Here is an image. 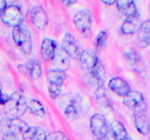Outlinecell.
Segmentation results:
<instances>
[{"label": "cell", "instance_id": "6da1fadb", "mask_svg": "<svg viewBox=\"0 0 150 140\" xmlns=\"http://www.w3.org/2000/svg\"><path fill=\"white\" fill-rule=\"evenodd\" d=\"M28 108L26 99L19 92H14L4 105V113L7 118L16 119L23 116Z\"/></svg>", "mask_w": 150, "mask_h": 140}, {"label": "cell", "instance_id": "7a4b0ae2", "mask_svg": "<svg viewBox=\"0 0 150 140\" xmlns=\"http://www.w3.org/2000/svg\"><path fill=\"white\" fill-rule=\"evenodd\" d=\"M47 80L48 82V93L51 99H58L61 95L62 85L67 77L65 71L59 69H51L47 72Z\"/></svg>", "mask_w": 150, "mask_h": 140}, {"label": "cell", "instance_id": "3957f363", "mask_svg": "<svg viewBox=\"0 0 150 140\" xmlns=\"http://www.w3.org/2000/svg\"><path fill=\"white\" fill-rule=\"evenodd\" d=\"M13 39L16 45L24 54H30L32 50V39L31 32L23 23L13 28Z\"/></svg>", "mask_w": 150, "mask_h": 140}, {"label": "cell", "instance_id": "277c9868", "mask_svg": "<svg viewBox=\"0 0 150 140\" xmlns=\"http://www.w3.org/2000/svg\"><path fill=\"white\" fill-rule=\"evenodd\" d=\"M59 104L67 119L73 120L77 118L79 111L78 107L79 102L76 95L72 93L64 95L60 99Z\"/></svg>", "mask_w": 150, "mask_h": 140}, {"label": "cell", "instance_id": "5b68a950", "mask_svg": "<svg viewBox=\"0 0 150 140\" xmlns=\"http://www.w3.org/2000/svg\"><path fill=\"white\" fill-rule=\"evenodd\" d=\"M123 104L134 112H145L147 107L143 94L138 90H130L124 97Z\"/></svg>", "mask_w": 150, "mask_h": 140}, {"label": "cell", "instance_id": "8992f818", "mask_svg": "<svg viewBox=\"0 0 150 140\" xmlns=\"http://www.w3.org/2000/svg\"><path fill=\"white\" fill-rule=\"evenodd\" d=\"M73 23L81 33L89 36L92 26V14L90 10L83 9L78 12L73 17Z\"/></svg>", "mask_w": 150, "mask_h": 140}, {"label": "cell", "instance_id": "52a82bcc", "mask_svg": "<svg viewBox=\"0 0 150 140\" xmlns=\"http://www.w3.org/2000/svg\"><path fill=\"white\" fill-rule=\"evenodd\" d=\"M1 20L6 25L13 28L23 23V14L21 9L16 5H9L0 13Z\"/></svg>", "mask_w": 150, "mask_h": 140}, {"label": "cell", "instance_id": "ba28073f", "mask_svg": "<svg viewBox=\"0 0 150 140\" xmlns=\"http://www.w3.org/2000/svg\"><path fill=\"white\" fill-rule=\"evenodd\" d=\"M90 128L95 139H102L108 131L107 121L105 117L99 113L92 115L90 119Z\"/></svg>", "mask_w": 150, "mask_h": 140}, {"label": "cell", "instance_id": "9c48e42d", "mask_svg": "<svg viewBox=\"0 0 150 140\" xmlns=\"http://www.w3.org/2000/svg\"><path fill=\"white\" fill-rule=\"evenodd\" d=\"M1 124V129L3 130L4 133H14L22 136L29 128V125L20 118H16V119L7 118Z\"/></svg>", "mask_w": 150, "mask_h": 140}, {"label": "cell", "instance_id": "30bf717a", "mask_svg": "<svg viewBox=\"0 0 150 140\" xmlns=\"http://www.w3.org/2000/svg\"><path fill=\"white\" fill-rule=\"evenodd\" d=\"M79 61L82 69L85 70H92L99 63L96 51L91 48H87L79 53Z\"/></svg>", "mask_w": 150, "mask_h": 140}, {"label": "cell", "instance_id": "8fae6325", "mask_svg": "<svg viewBox=\"0 0 150 140\" xmlns=\"http://www.w3.org/2000/svg\"><path fill=\"white\" fill-rule=\"evenodd\" d=\"M103 74L104 68L100 61H99V63L92 70H90L89 73L85 74L83 77V82L88 85L97 87L99 85L104 84Z\"/></svg>", "mask_w": 150, "mask_h": 140}, {"label": "cell", "instance_id": "7c38bea8", "mask_svg": "<svg viewBox=\"0 0 150 140\" xmlns=\"http://www.w3.org/2000/svg\"><path fill=\"white\" fill-rule=\"evenodd\" d=\"M30 16L33 25L40 30H43L48 25V14L40 6H34L31 10Z\"/></svg>", "mask_w": 150, "mask_h": 140}, {"label": "cell", "instance_id": "4fadbf2b", "mask_svg": "<svg viewBox=\"0 0 150 140\" xmlns=\"http://www.w3.org/2000/svg\"><path fill=\"white\" fill-rule=\"evenodd\" d=\"M62 48L67 52L69 56L73 58L79 57V45L77 39L71 33H66L62 40Z\"/></svg>", "mask_w": 150, "mask_h": 140}, {"label": "cell", "instance_id": "5bb4252c", "mask_svg": "<svg viewBox=\"0 0 150 140\" xmlns=\"http://www.w3.org/2000/svg\"><path fill=\"white\" fill-rule=\"evenodd\" d=\"M108 88L118 96L125 97L131 90L130 85L126 80L120 77H114L108 81Z\"/></svg>", "mask_w": 150, "mask_h": 140}, {"label": "cell", "instance_id": "9a60e30c", "mask_svg": "<svg viewBox=\"0 0 150 140\" xmlns=\"http://www.w3.org/2000/svg\"><path fill=\"white\" fill-rule=\"evenodd\" d=\"M141 24L142 22L139 13L132 15L127 16L122 26V32L125 35L133 34L138 32Z\"/></svg>", "mask_w": 150, "mask_h": 140}, {"label": "cell", "instance_id": "2e32d148", "mask_svg": "<svg viewBox=\"0 0 150 140\" xmlns=\"http://www.w3.org/2000/svg\"><path fill=\"white\" fill-rule=\"evenodd\" d=\"M123 57L134 71H138L139 73L144 71V66L143 60H142L141 55L138 53L137 51L134 50L125 51L123 54Z\"/></svg>", "mask_w": 150, "mask_h": 140}, {"label": "cell", "instance_id": "e0dca14e", "mask_svg": "<svg viewBox=\"0 0 150 140\" xmlns=\"http://www.w3.org/2000/svg\"><path fill=\"white\" fill-rule=\"evenodd\" d=\"M57 48L58 45L55 40L49 38H45L42 39L40 47V52L41 56L44 61H52Z\"/></svg>", "mask_w": 150, "mask_h": 140}, {"label": "cell", "instance_id": "ac0fdd59", "mask_svg": "<svg viewBox=\"0 0 150 140\" xmlns=\"http://www.w3.org/2000/svg\"><path fill=\"white\" fill-rule=\"evenodd\" d=\"M52 62L55 66L56 69L67 71L70 68V56L62 48V47H58L52 59Z\"/></svg>", "mask_w": 150, "mask_h": 140}, {"label": "cell", "instance_id": "d6986e66", "mask_svg": "<svg viewBox=\"0 0 150 140\" xmlns=\"http://www.w3.org/2000/svg\"><path fill=\"white\" fill-rule=\"evenodd\" d=\"M139 45L142 48L150 46V20H144L142 23L137 32Z\"/></svg>", "mask_w": 150, "mask_h": 140}, {"label": "cell", "instance_id": "ffe728a7", "mask_svg": "<svg viewBox=\"0 0 150 140\" xmlns=\"http://www.w3.org/2000/svg\"><path fill=\"white\" fill-rule=\"evenodd\" d=\"M134 123L138 131L142 135H147L150 131V120L145 112H135Z\"/></svg>", "mask_w": 150, "mask_h": 140}, {"label": "cell", "instance_id": "44dd1931", "mask_svg": "<svg viewBox=\"0 0 150 140\" xmlns=\"http://www.w3.org/2000/svg\"><path fill=\"white\" fill-rule=\"evenodd\" d=\"M25 72L34 80L40 78L42 69L39 60L35 58H30L25 65Z\"/></svg>", "mask_w": 150, "mask_h": 140}, {"label": "cell", "instance_id": "7402d4cb", "mask_svg": "<svg viewBox=\"0 0 150 140\" xmlns=\"http://www.w3.org/2000/svg\"><path fill=\"white\" fill-rule=\"evenodd\" d=\"M117 7L120 13L126 16L138 13L137 7L134 0H117Z\"/></svg>", "mask_w": 150, "mask_h": 140}, {"label": "cell", "instance_id": "603a6c76", "mask_svg": "<svg viewBox=\"0 0 150 140\" xmlns=\"http://www.w3.org/2000/svg\"><path fill=\"white\" fill-rule=\"evenodd\" d=\"M47 135L42 128L38 126L29 127L23 134V140H46Z\"/></svg>", "mask_w": 150, "mask_h": 140}, {"label": "cell", "instance_id": "cb8c5ba5", "mask_svg": "<svg viewBox=\"0 0 150 140\" xmlns=\"http://www.w3.org/2000/svg\"><path fill=\"white\" fill-rule=\"evenodd\" d=\"M110 129L112 131L118 140H122L127 137V132L122 123L119 120H114L110 125Z\"/></svg>", "mask_w": 150, "mask_h": 140}, {"label": "cell", "instance_id": "d4e9b609", "mask_svg": "<svg viewBox=\"0 0 150 140\" xmlns=\"http://www.w3.org/2000/svg\"><path fill=\"white\" fill-rule=\"evenodd\" d=\"M29 111L32 114L39 118L45 117L46 112L42 104L37 99H31L28 105Z\"/></svg>", "mask_w": 150, "mask_h": 140}, {"label": "cell", "instance_id": "484cf974", "mask_svg": "<svg viewBox=\"0 0 150 140\" xmlns=\"http://www.w3.org/2000/svg\"><path fill=\"white\" fill-rule=\"evenodd\" d=\"M108 33L105 31H100L98 33L93 41V45L97 52H100L105 48L107 45Z\"/></svg>", "mask_w": 150, "mask_h": 140}, {"label": "cell", "instance_id": "4316f807", "mask_svg": "<svg viewBox=\"0 0 150 140\" xmlns=\"http://www.w3.org/2000/svg\"><path fill=\"white\" fill-rule=\"evenodd\" d=\"M46 140H69V139L62 131H54L47 135Z\"/></svg>", "mask_w": 150, "mask_h": 140}, {"label": "cell", "instance_id": "83f0119b", "mask_svg": "<svg viewBox=\"0 0 150 140\" xmlns=\"http://www.w3.org/2000/svg\"><path fill=\"white\" fill-rule=\"evenodd\" d=\"M19 134H14V133H4L1 140H23Z\"/></svg>", "mask_w": 150, "mask_h": 140}, {"label": "cell", "instance_id": "f1b7e54d", "mask_svg": "<svg viewBox=\"0 0 150 140\" xmlns=\"http://www.w3.org/2000/svg\"><path fill=\"white\" fill-rule=\"evenodd\" d=\"M101 140H118L117 138L116 137V136L114 135V133L112 132L110 128H108V131H107V133L105 134V135L104 136L103 138Z\"/></svg>", "mask_w": 150, "mask_h": 140}, {"label": "cell", "instance_id": "f546056e", "mask_svg": "<svg viewBox=\"0 0 150 140\" xmlns=\"http://www.w3.org/2000/svg\"><path fill=\"white\" fill-rule=\"evenodd\" d=\"M10 96L7 94V93H2L0 92V105H4L6 102L8 100Z\"/></svg>", "mask_w": 150, "mask_h": 140}, {"label": "cell", "instance_id": "4dcf8cb0", "mask_svg": "<svg viewBox=\"0 0 150 140\" xmlns=\"http://www.w3.org/2000/svg\"><path fill=\"white\" fill-rule=\"evenodd\" d=\"M67 7H70L77 2V0H60Z\"/></svg>", "mask_w": 150, "mask_h": 140}, {"label": "cell", "instance_id": "1f68e13d", "mask_svg": "<svg viewBox=\"0 0 150 140\" xmlns=\"http://www.w3.org/2000/svg\"><path fill=\"white\" fill-rule=\"evenodd\" d=\"M7 7L6 0H0V13Z\"/></svg>", "mask_w": 150, "mask_h": 140}, {"label": "cell", "instance_id": "d6a6232c", "mask_svg": "<svg viewBox=\"0 0 150 140\" xmlns=\"http://www.w3.org/2000/svg\"><path fill=\"white\" fill-rule=\"evenodd\" d=\"M117 0H101L103 3H104L106 5H112L117 2Z\"/></svg>", "mask_w": 150, "mask_h": 140}, {"label": "cell", "instance_id": "836d02e7", "mask_svg": "<svg viewBox=\"0 0 150 140\" xmlns=\"http://www.w3.org/2000/svg\"><path fill=\"white\" fill-rule=\"evenodd\" d=\"M122 140H133V139L130 138V137H126V138H125L124 139H122Z\"/></svg>", "mask_w": 150, "mask_h": 140}, {"label": "cell", "instance_id": "e575fe53", "mask_svg": "<svg viewBox=\"0 0 150 140\" xmlns=\"http://www.w3.org/2000/svg\"><path fill=\"white\" fill-rule=\"evenodd\" d=\"M1 90H2V85H1V83H0V92H1Z\"/></svg>", "mask_w": 150, "mask_h": 140}]
</instances>
